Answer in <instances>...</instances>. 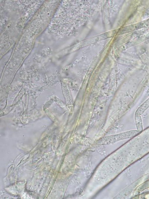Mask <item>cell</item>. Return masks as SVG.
Masks as SVG:
<instances>
[{"label":"cell","mask_w":149,"mask_h":199,"mask_svg":"<svg viewBox=\"0 0 149 199\" xmlns=\"http://www.w3.org/2000/svg\"><path fill=\"white\" fill-rule=\"evenodd\" d=\"M140 132V131L138 130L129 131V132L119 134V135L112 136L102 138L99 142L107 143L114 142V141L119 140L132 137L137 135Z\"/></svg>","instance_id":"obj_1"},{"label":"cell","mask_w":149,"mask_h":199,"mask_svg":"<svg viewBox=\"0 0 149 199\" xmlns=\"http://www.w3.org/2000/svg\"><path fill=\"white\" fill-rule=\"evenodd\" d=\"M149 106V100L148 99L138 108V109L136 111L135 114L140 115V116L147 109H148Z\"/></svg>","instance_id":"obj_2"},{"label":"cell","mask_w":149,"mask_h":199,"mask_svg":"<svg viewBox=\"0 0 149 199\" xmlns=\"http://www.w3.org/2000/svg\"><path fill=\"white\" fill-rule=\"evenodd\" d=\"M135 120L137 130L141 132L143 130V126L141 116L139 115H135Z\"/></svg>","instance_id":"obj_3"}]
</instances>
